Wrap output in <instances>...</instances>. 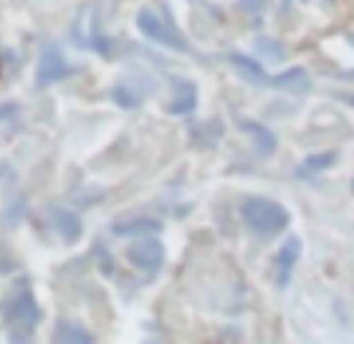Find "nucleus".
<instances>
[{"label":"nucleus","instance_id":"1","mask_svg":"<svg viewBox=\"0 0 354 344\" xmlns=\"http://www.w3.org/2000/svg\"><path fill=\"white\" fill-rule=\"evenodd\" d=\"M243 220L261 235H276L288 226V210L273 200L253 198L243 206Z\"/></svg>","mask_w":354,"mask_h":344},{"label":"nucleus","instance_id":"2","mask_svg":"<svg viewBox=\"0 0 354 344\" xmlns=\"http://www.w3.org/2000/svg\"><path fill=\"white\" fill-rule=\"evenodd\" d=\"M127 258H129V264H132L134 269H140V271H145V273H155V271H160L162 258H165L162 243L155 241V238H142L140 243H132V246L127 248Z\"/></svg>","mask_w":354,"mask_h":344},{"label":"nucleus","instance_id":"3","mask_svg":"<svg viewBox=\"0 0 354 344\" xmlns=\"http://www.w3.org/2000/svg\"><path fill=\"white\" fill-rule=\"evenodd\" d=\"M137 26H140V30L145 36L157 41V44L167 46V48H175V51H185V48H187L183 38L175 36V33H172L155 13H149V10H142V13L137 15Z\"/></svg>","mask_w":354,"mask_h":344},{"label":"nucleus","instance_id":"4","mask_svg":"<svg viewBox=\"0 0 354 344\" xmlns=\"http://www.w3.org/2000/svg\"><path fill=\"white\" fill-rule=\"evenodd\" d=\"M68 73L66 56L56 48V46H48L44 53H41V66H38V84L41 87H48L53 81L64 79Z\"/></svg>","mask_w":354,"mask_h":344},{"label":"nucleus","instance_id":"5","mask_svg":"<svg viewBox=\"0 0 354 344\" xmlns=\"http://www.w3.org/2000/svg\"><path fill=\"white\" fill-rule=\"evenodd\" d=\"M301 256V241L299 238H288L283 246H281L279 256H276V271H279V284H286L291 271H294V264Z\"/></svg>","mask_w":354,"mask_h":344},{"label":"nucleus","instance_id":"6","mask_svg":"<svg viewBox=\"0 0 354 344\" xmlns=\"http://www.w3.org/2000/svg\"><path fill=\"white\" fill-rule=\"evenodd\" d=\"M230 61H233V66L243 73L245 79H251L253 84H259V87H273V76H268V73L261 69L259 61L248 59V56H230Z\"/></svg>","mask_w":354,"mask_h":344},{"label":"nucleus","instance_id":"7","mask_svg":"<svg viewBox=\"0 0 354 344\" xmlns=\"http://www.w3.org/2000/svg\"><path fill=\"white\" fill-rule=\"evenodd\" d=\"M198 104V89L192 87L190 81L177 84V94L170 104V114H190Z\"/></svg>","mask_w":354,"mask_h":344},{"label":"nucleus","instance_id":"8","mask_svg":"<svg viewBox=\"0 0 354 344\" xmlns=\"http://www.w3.org/2000/svg\"><path fill=\"white\" fill-rule=\"evenodd\" d=\"M10 316H13L15 322L26 324V327H33V324L41 319V311H38L33 296H30V293H23V296H18V299H15Z\"/></svg>","mask_w":354,"mask_h":344},{"label":"nucleus","instance_id":"9","mask_svg":"<svg viewBox=\"0 0 354 344\" xmlns=\"http://www.w3.org/2000/svg\"><path fill=\"white\" fill-rule=\"evenodd\" d=\"M241 129L256 137V147H259V152L263 154V157L276 152V137H273L271 129H266L259 122H241Z\"/></svg>","mask_w":354,"mask_h":344},{"label":"nucleus","instance_id":"10","mask_svg":"<svg viewBox=\"0 0 354 344\" xmlns=\"http://www.w3.org/2000/svg\"><path fill=\"white\" fill-rule=\"evenodd\" d=\"M160 223L157 220H149V218H140V220H129V223H119L114 226V233L117 235H155L160 233Z\"/></svg>","mask_w":354,"mask_h":344},{"label":"nucleus","instance_id":"11","mask_svg":"<svg viewBox=\"0 0 354 344\" xmlns=\"http://www.w3.org/2000/svg\"><path fill=\"white\" fill-rule=\"evenodd\" d=\"M53 218H56V228H59V233L66 238V241H76L79 235H82V223L76 218L74 212L68 210H56L53 212Z\"/></svg>","mask_w":354,"mask_h":344},{"label":"nucleus","instance_id":"12","mask_svg":"<svg viewBox=\"0 0 354 344\" xmlns=\"http://www.w3.org/2000/svg\"><path fill=\"white\" fill-rule=\"evenodd\" d=\"M337 160V154L334 152H326V154H311V157H306V162H304V168L306 172H319V170L329 168L332 162Z\"/></svg>","mask_w":354,"mask_h":344},{"label":"nucleus","instance_id":"13","mask_svg":"<svg viewBox=\"0 0 354 344\" xmlns=\"http://www.w3.org/2000/svg\"><path fill=\"white\" fill-rule=\"evenodd\" d=\"M56 339H61V342H91V337H88L86 332H82V329H71V327H61L59 332H56Z\"/></svg>","mask_w":354,"mask_h":344},{"label":"nucleus","instance_id":"14","mask_svg":"<svg viewBox=\"0 0 354 344\" xmlns=\"http://www.w3.org/2000/svg\"><path fill=\"white\" fill-rule=\"evenodd\" d=\"M352 190H354V180H352Z\"/></svg>","mask_w":354,"mask_h":344}]
</instances>
